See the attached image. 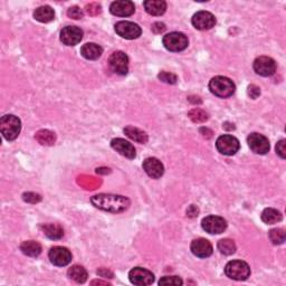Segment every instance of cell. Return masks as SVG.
Listing matches in <instances>:
<instances>
[{"label": "cell", "mask_w": 286, "mask_h": 286, "mask_svg": "<svg viewBox=\"0 0 286 286\" xmlns=\"http://www.w3.org/2000/svg\"><path fill=\"white\" fill-rule=\"evenodd\" d=\"M129 280L132 284L138 286L151 285L154 282V275L149 269L143 267H134L129 273Z\"/></svg>", "instance_id": "obj_12"}, {"label": "cell", "mask_w": 286, "mask_h": 286, "mask_svg": "<svg viewBox=\"0 0 286 286\" xmlns=\"http://www.w3.org/2000/svg\"><path fill=\"white\" fill-rule=\"evenodd\" d=\"M67 16H69V17L72 19H76L77 21V19L83 18L84 13H83V10L79 7L73 6V7H71L69 10H67Z\"/></svg>", "instance_id": "obj_34"}, {"label": "cell", "mask_w": 286, "mask_h": 286, "mask_svg": "<svg viewBox=\"0 0 286 286\" xmlns=\"http://www.w3.org/2000/svg\"><path fill=\"white\" fill-rule=\"evenodd\" d=\"M41 228L43 230V233L49 238V239L53 240H58L61 239L64 235V230L59 225L56 224H45L41 226Z\"/></svg>", "instance_id": "obj_23"}, {"label": "cell", "mask_w": 286, "mask_h": 286, "mask_svg": "<svg viewBox=\"0 0 286 286\" xmlns=\"http://www.w3.org/2000/svg\"><path fill=\"white\" fill-rule=\"evenodd\" d=\"M35 139L42 145H53L55 141H56V136L49 130H41L36 133Z\"/></svg>", "instance_id": "obj_28"}, {"label": "cell", "mask_w": 286, "mask_h": 286, "mask_svg": "<svg viewBox=\"0 0 286 286\" xmlns=\"http://www.w3.org/2000/svg\"><path fill=\"white\" fill-rule=\"evenodd\" d=\"M247 142L250 150L256 154H262L263 156V154L267 153L269 149H271L268 139L263 136V134L256 132L249 134L247 138Z\"/></svg>", "instance_id": "obj_11"}, {"label": "cell", "mask_w": 286, "mask_h": 286, "mask_svg": "<svg viewBox=\"0 0 286 286\" xmlns=\"http://www.w3.org/2000/svg\"><path fill=\"white\" fill-rule=\"evenodd\" d=\"M201 226L204 230L212 235H218V234L224 233L227 228V221L224 218L219 216H207L201 221Z\"/></svg>", "instance_id": "obj_8"}, {"label": "cell", "mask_w": 286, "mask_h": 286, "mask_svg": "<svg viewBox=\"0 0 286 286\" xmlns=\"http://www.w3.org/2000/svg\"><path fill=\"white\" fill-rule=\"evenodd\" d=\"M111 14L118 17H129L136 11V6L130 0H119L111 3L110 6Z\"/></svg>", "instance_id": "obj_16"}, {"label": "cell", "mask_w": 286, "mask_h": 286, "mask_svg": "<svg viewBox=\"0 0 286 286\" xmlns=\"http://www.w3.org/2000/svg\"><path fill=\"white\" fill-rule=\"evenodd\" d=\"M269 239L274 245H282L285 241V230L283 228H274L268 234Z\"/></svg>", "instance_id": "obj_30"}, {"label": "cell", "mask_w": 286, "mask_h": 286, "mask_svg": "<svg viewBox=\"0 0 286 286\" xmlns=\"http://www.w3.org/2000/svg\"><path fill=\"white\" fill-rule=\"evenodd\" d=\"M261 218L265 224L273 225V224H277V222L282 221L283 216H282V214L277 209L266 208L263 210V213H262Z\"/></svg>", "instance_id": "obj_27"}, {"label": "cell", "mask_w": 286, "mask_h": 286, "mask_svg": "<svg viewBox=\"0 0 286 286\" xmlns=\"http://www.w3.org/2000/svg\"><path fill=\"white\" fill-rule=\"evenodd\" d=\"M276 153L279 154L282 159L286 158V140H284V139H282V140L277 142Z\"/></svg>", "instance_id": "obj_36"}, {"label": "cell", "mask_w": 286, "mask_h": 286, "mask_svg": "<svg viewBox=\"0 0 286 286\" xmlns=\"http://www.w3.org/2000/svg\"><path fill=\"white\" fill-rule=\"evenodd\" d=\"M162 43L166 48L170 51H182L189 45L188 37L184 33H179V31L167 34L162 39Z\"/></svg>", "instance_id": "obj_5"}, {"label": "cell", "mask_w": 286, "mask_h": 286, "mask_svg": "<svg viewBox=\"0 0 286 286\" xmlns=\"http://www.w3.org/2000/svg\"><path fill=\"white\" fill-rule=\"evenodd\" d=\"M158 78L167 84H176L178 81L177 75H174L173 73H169V72H161L160 74L158 75Z\"/></svg>", "instance_id": "obj_32"}, {"label": "cell", "mask_w": 286, "mask_h": 286, "mask_svg": "<svg viewBox=\"0 0 286 286\" xmlns=\"http://www.w3.org/2000/svg\"><path fill=\"white\" fill-rule=\"evenodd\" d=\"M103 54V48L95 43H86L85 45L81 47V55L89 61H95L98 59Z\"/></svg>", "instance_id": "obj_20"}, {"label": "cell", "mask_w": 286, "mask_h": 286, "mask_svg": "<svg viewBox=\"0 0 286 286\" xmlns=\"http://www.w3.org/2000/svg\"><path fill=\"white\" fill-rule=\"evenodd\" d=\"M143 170L152 179H159L165 172V167L157 158H146L143 161Z\"/></svg>", "instance_id": "obj_19"}, {"label": "cell", "mask_w": 286, "mask_h": 286, "mask_svg": "<svg viewBox=\"0 0 286 286\" xmlns=\"http://www.w3.org/2000/svg\"><path fill=\"white\" fill-rule=\"evenodd\" d=\"M198 214H199V209H198L197 206H194V205H191L188 209H187V216L188 217L194 218L198 216Z\"/></svg>", "instance_id": "obj_40"}, {"label": "cell", "mask_w": 286, "mask_h": 286, "mask_svg": "<svg viewBox=\"0 0 286 286\" xmlns=\"http://www.w3.org/2000/svg\"><path fill=\"white\" fill-rule=\"evenodd\" d=\"M34 18L39 23H49L55 18V11L49 6H41L34 11Z\"/></svg>", "instance_id": "obj_22"}, {"label": "cell", "mask_w": 286, "mask_h": 286, "mask_svg": "<svg viewBox=\"0 0 286 286\" xmlns=\"http://www.w3.org/2000/svg\"><path fill=\"white\" fill-rule=\"evenodd\" d=\"M91 284L92 285H107V286L111 285L110 283H107V282H103V281H92L91 282Z\"/></svg>", "instance_id": "obj_42"}, {"label": "cell", "mask_w": 286, "mask_h": 286, "mask_svg": "<svg viewBox=\"0 0 286 286\" xmlns=\"http://www.w3.org/2000/svg\"><path fill=\"white\" fill-rule=\"evenodd\" d=\"M109 65L118 75H126L129 72V57L121 50L114 51L109 58Z\"/></svg>", "instance_id": "obj_7"}, {"label": "cell", "mask_w": 286, "mask_h": 286, "mask_svg": "<svg viewBox=\"0 0 286 286\" xmlns=\"http://www.w3.org/2000/svg\"><path fill=\"white\" fill-rule=\"evenodd\" d=\"M247 92L249 96L255 100V98H257L261 95V89L256 85H249Z\"/></svg>", "instance_id": "obj_37"}, {"label": "cell", "mask_w": 286, "mask_h": 286, "mask_svg": "<svg viewBox=\"0 0 286 286\" xmlns=\"http://www.w3.org/2000/svg\"><path fill=\"white\" fill-rule=\"evenodd\" d=\"M152 30L156 34H161L166 30V25L164 23H154L152 25Z\"/></svg>", "instance_id": "obj_39"}, {"label": "cell", "mask_w": 286, "mask_h": 286, "mask_svg": "<svg viewBox=\"0 0 286 286\" xmlns=\"http://www.w3.org/2000/svg\"><path fill=\"white\" fill-rule=\"evenodd\" d=\"M216 148L224 156H234L238 152L240 148L239 141L235 137L229 136V134H224L217 139Z\"/></svg>", "instance_id": "obj_6"}, {"label": "cell", "mask_w": 286, "mask_h": 286, "mask_svg": "<svg viewBox=\"0 0 286 286\" xmlns=\"http://www.w3.org/2000/svg\"><path fill=\"white\" fill-rule=\"evenodd\" d=\"M190 249L194 256L199 258L209 257L213 254V245L206 238H198V239L192 240Z\"/></svg>", "instance_id": "obj_18"}, {"label": "cell", "mask_w": 286, "mask_h": 286, "mask_svg": "<svg viewBox=\"0 0 286 286\" xmlns=\"http://www.w3.org/2000/svg\"><path fill=\"white\" fill-rule=\"evenodd\" d=\"M217 247L219 249V252L224 255H233L236 252V244L233 239L229 238H224L218 241Z\"/></svg>", "instance_id": "obj_29"}, {"label": "cell", "mask_w": 286, "mask_h": 286, "mask_svg": "<svg viewBox=\"0 0 286 286\" xmlns=\"http://www.w3.org/2000/svg\"><path fill=\"white\" fill-rule=\"evenodd\" d=\"M114 29L119 36L125 39H137L141 36V27L132 22H119L115 24Z\"/></svg>", "instance_id": "obj_9"}, {"label": "cell", "mask_w": 286, "mask_h": 286, "mask_svg": "<svg viewBox=\"0 0 286 286\" xmlns=\"http://www.w3.org/2000/svg\"><path fill=\"white\" fill-rule=\"evenodd\" d=\"M86 11L90 15H97L101 13V6L97 3H90L86 6Z\"/></svg>", "instance_id": "obj_38"}, {"label": "cell", "mask_w": 286, "mask_h": 286, "mask_svg": "<svg viewBox=\"0 0 286 286\" xmlns=\"http://www.w3.org/2000/svg\"><path fill=\"white\" fill-rule=\"evenodd\" d=\"M91 202H92L94 207L114 214L125 212L131 204L126 197L110 193L95 194L91 198Z\"/></svg>", "instance_id": "obj_1"}, {"label": "cell", "mask_w": 286, "mask_h": 286, "mask_svg": "<svg viewBox=\"0 0 286 286\" xmlns=\"http://www.w3.org/2000/svg\"><path fill=\"white\" fill-rule=\"evenodd\" d=\"M225 274L232 280L246 281L250 275V267L244 261H230L225 266Z\"/></svg>", "instance_id": "obj_4"}, {"label": "cell", "mask_w": 286, "mask_h": 286, "mask_svg": "<svg viewBox=\"0 0 286 286\" xmlns=\"http://www.w3.org/2000/svg\"><path fill=\"white\" fill-rule=\"evenodd\" d=\"M23 199L27 202H31V204H36V202H39L42 200V197L34 192H26L23 194Z\"/></svg>", "instance_id": "obj_35"}, {"label": "cell", "mask_w": 286, "mask_h": 286, "mask_svg": "<svg viewBox=\"0 0 286 286\" xmlns=\"http://www.w3.org/2000/svg\"><path fill=\"white\" fill-rule=\"evenodd\" d=\"M67 275L71 280H73L74 282H76V283L79 284H83L85 283L86 280H87V272L86 269L83 267V266H79V265H74L72 266V267L69 269V272H67Z\"/></svg>", "instance_id": "obj_25"}, {"label": "cell", "mask_w": 286, "mask_h": 286, "mask_svg": "<svg viewBox=\"0 0 286 286\" xmlns=\"http://www.w3.org/2000/svg\"><path fill=\"white\" fill-rule=\"evenodd\" d=\"M209 90L218 97L226 98L235 93L236 86L232 79L225 76H214L209 82Z\"/></svg>", "instance_id": "obj_2"}, {"label": "cell", "mask_w": 286, "mask_h": 286, "mask_svg": "<svg viewBox=\"0 0 286 286\" xmlns=\"http://www.w3.org/2000/svg\"><path fill=\"white\" fill-rule=\"evenodd\" d=\"M97 274L102 277H109V279H113V273L107 271L106 268H100L97 271Z\"/></svg>", "instance_id": "obj_41"}, {"label": "cell", "mask_w": 286, "mask_h": 286, "mask_svg": "<svg viewBox=\"0 0 286 286\" xmlns=\"http://www.w3.org/2000/svg\"><path fill=\"white\" fill-rule=\"evenodd\" d=\"M83 30L77 26H66L61 31V41L66 46H75L82 41Z\"/></svg>", "instance_id": "obj_15"}, {"label": "cell", "mask_w": 286, "mask_h": 286, "mask_svg": "<svg viewBox=\"0 0 286 286\" xmlns=\"http://www.w3.org/2000/svg\"><path fill=\"white\" fill-rule=\"evenodd\" d=\"M124 133L125 136L130 138L131 140L139 142V143H142V144H144V143L148 142V134H146L144 131H142L138 128H134V126H126L124 129Z\"/></svg>", "instance_id": "obj_26"}, {"label": "cell", "mask_w": 286, "mask_h": 286, "mask_svg": "<svg viewBox=\"0 0 286 286\" xmlns=\"http://www.w3.org/2000/svg\"><path fill=\"white\" fill-rule=\"evenodd\" d=\"M22 122L14 114H7L0 119V131L7 141H13L19 136Z\"/></svg>", "instance_id": "obj_3"}, {"label": "cell", "mask_w": 286, "mask_h": 286, "mask_svg": "<svg viewBox=\"0 0 286 286\" xmlns=\"http://www.w3.org/2000/svg\"><path fill=\"white\" fill-rule=\"evenodd\" d=\"M191 23L196 29L208 30L216 25V18L209 11H198L197 14L193 15Z\"/></svg>", "instance_id": "obj_14"}, {"label": "cell", "mask_w": 286, "mask_h": 286, "mask_svg": "<svg viewBox=\"0 0 286 286\" xmlns=\"http://www.w3.org/2000/svg\"><path fill=\"white\" fill-rule=\"evenodd\" d=\"M145 11L151 16H161L166 13L167 2L164 0H148L143 2Z\"/></svg>", "instance_id": "obj_21"}, {"label": "cell", "mask_w": 286, "mask_h": 286, "mask_svg": "<svg viewBox=\"0 0 286 286\" xmlns=\"http://www.w3.org/2000/svg\"><path fill=\"white\" fill-rule=\"evenodd\" d=\"M184 281L178 276H164L159 281V285H182Z\"/></svg>", "instance_id": "obj_33"}, {"label": "cell", "mask_w": 286, "mask_h": 286, "mask_svg": "<svg viewBox=\"0 0 286 286\" xmlns=\"http://www.w3.org/2000/svg\"><path fill=\"white\" fill-rule=\"evenodd\" d=\"M48 257L51 262V264L55 266H66L72 262V253L69 248L62 247V246H55L50 248L48 253Z\"/></svg>", "instance_id": "obj_13"}, {"label": "cell", "mask_w": 286, "mask_h": 286, "mask_svg": "<svg viewBox=\"0 0 286 286\" xmlns=\"http://www.w3.org/2000/svg\"><path fill=\"white\" fill-rule=\"evenodd\" d=\"M254 71L256 74L261 75V76L267 77L272 76V75L276 72V63L273 58L268 56H260L254 61Z\"/></svg>", "instance_id": "obj_10"}, {"label": "cell", "mask_w": 286, "mask_h": 286, "mask_svg": "<svg viewBox=\"0 0 286 286\" xmlns=\"http://www.w3.org/2000/svg\"><path fill=\"white\" fill-rule=\"evenodd\" d=\"M21 250L23 254L29 257H37L42 253V246L35 240H27L24 241L21 245Z\"/></svg>", "instance_id": "obj_24"}, {"label": "cell", "mask_w": 286, "mask_h": 286, "mask_svg": "<svg viewBox=\"0 0 286 286\" xmlns=\"http://www.w3.org/2000/svg\"><path fill=\"white\" fill-rule=\"evenodd\" d=\"M111 146L121 154V156L128 158V159H134L137 157V152H136V148L132 143H130L129 141L124 140V139L121 138H117L113 139L111 141Z\"/></svg>", "instance_id": "obj_17"}, {"label": "cell", "mask_w": 286, "mask_h": 286, "mask_svg": "<svg viewBox=\"0 0 286 286\" xmlns=\"http://www.w3.org/2000/svg\"><path fill=\"white\" fill-rule=\"evenodd\" d=\"M188 117L190 118V120L194 123H204L208 120V114L205 112L204 110L201 109H192L188 112Z\"/></svg>", "instance_id": "obj_31"}]
</instances>
